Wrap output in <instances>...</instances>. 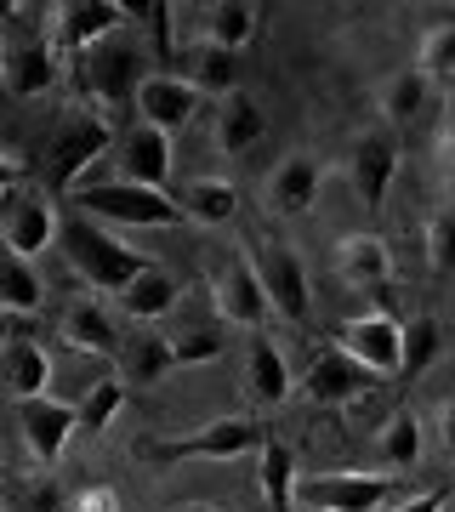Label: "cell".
Instances as JSON below:
<instances>
[{
	"label": "cell",
	"mask_w": 455,
	"mask_h": 512,
	"mask_svg": "<svg viewBox=\"0 0 455 512\" xmlns=\"http://www.w3.org/2000/svg\"><path fill=\"white\" fill-rule=\"evenodd\" d=\"M57 46L52 40H29V46H12V52H6V74H0V80H6V92L12 97H23V103H29V97H46L57 86Z\"/></svg>",
	"instance_id": "19"
},
{
	"label": "cell",
	"mask_w": 455,
	"mask_h": 512,
	"mask_svg": "<svg viewBox=\"0 0 455 512\" xmlns=\"http://www.w3.org/2000/svg\"><path fill=\"white\" fill-rule=\"evenodd\" d=\"M114 160H120V183H137V188H165L171 183V165H177V154H171V137L154 126H137L114 143Z\"/></svg>",
	"instance_id": "14"
},
{
	"label": "cell",
	"mask_w": 455,
	"mask_h": 512,
	"mask_svg": "<svg viewBox=\"0 0 455 512\" xmlns=\"http://www.w3.org/2000/svg\"><path fill=\"white\" fill-rule=\"evenodd\" d=\"M63 256H69V268L86 279L91 291H126L137 274L154 268L143 251H131L126 239H114L103 222H91V217L63 222Z\"/></svg>",
	"instance_id": "1"
},
{
	"label": "cell",
	"mask_w": 455,
	"mask_h": 512,
	"mask_svg": "<svg viewBox=\"0 0 455 512\" xmlns=\"http://www.w3.org/2000/svg\"><path fill=\"white\" fill-rule=\"evenodd\" d=\"M347 171H353V188H359L364 211H382L387 188L399 177V137H393V126H370L364 137H353Z\"/></svg>",
	"instance_id": "12"
},
{
	"label": "cell",
	"mask_w": 455,
	"mask_h": 512,
	"mask_svg": "<svg viewBox=\"0 0 455 512\" xmlns=\"http://www.w3.org/2000/svg\"><path fill=\"white\" fill-rule=\"evenodd\" d=\"M319 183H325V171H319L313 154H285V160L273 165L262 200H268L273 217H302V211H313V200H319Z\"/></svg>",
	"instance_id": "17"
},
{
	"label": "cell",
	"mask_w": 455,
	"mask_h": 512,
	"mask_svg": "<svg viewBox=\"0 0 455 512\" xmlns=\"http://www.w3.org/2000/svg\"><path fill=\"white\" fill-rule=\"evenodd\" d=\"M217 313L228 319V325H245V330H262V319L273 313L251 256H234V262L217 274Z\"/></svg>",
	"instance_id": "16"
},
{
	"label": "cell",
	"mask_w": 455,
	"mask_h": 512,
	"mask_svg": "<svg viewBox=\"0 0 455 512\" xmlns=\"http://www.w3.org/2000/svg\"><path fill=\"white\" fill-rule=\"evenodd\" d=\"M416 69L427 74V80H450V74H455V23H438V29H427Z\"/></svg>",
	"instance_id": "35"
},
{
	"label": "cell",
	"mask_w": 455,
	"mask_h": 512,
	"mask_svg": "<svg viewBox=\"0 0 455 512\" xmlns=\"http://www.w3.org/2000/svg\"><path fill=\"white\" fill-rule=\"evenodd\" d=\"M438 433H444V450L455 456V404H444V416H438Z\"/></svg>",
	"instance_id": "42"
},
{
	"label": "cell",
	"mask_w": 455,
	"mask_h": 512,
	"mask_svg": "<svg viewBox=\"0 0 455 512\" xmlns=\"http://www.w3.org/2000/svg\"><path fill=\"white\" fill-rule=\"evenodd\" d=\"M0 387H6L18 404L46 399V387H52V359H46V348L29 342V336H18L12 348L0 353Z\"/></svg>",
	"instance_id": "20"
},
{
	"label": "cell",
	"mask_w": 455,
	"mask_h": 512,
	"mask_svg": "<svg viewBox=\"0 0 455 512\" xmlns=\"http://www.w3.org/2000/svg\"><path fill=\"white\" fill-rule=\"evenodd\" d=\"M296 512H319V507H296Z\"/></svg>",
	"instance_id": "46"
},
{
	"label": "cell",
	"mask_w": 455,
	"mask_h": 512,
	"mask_svg": "<svg viewBox=\"0 0 455 512\" xmlns=\"http://www.w3.org/2000/svg\"><path fill=\"white\" fill-rule=\"evenodd\" d=\"M188 80L200 86L205 97H234L239 92V69H234V52H217V46H200L188 57Z\"/></svg>",
	"instance_id": "32"
},
{
	"label": "cell",
	"mask_w": 455,
	"mask_h": 512,
	"mask_svg": "<svg viewBox=\"0 0 455 512\" xmlns=\"http://www.w3.org/2000/svg\"><path fill=\"white\" fill-rule=\"evenodd\" d=\"M137 69H143V52L126 46V40H109V46H97V52L80 57V86H86V97L103 103V109L137 103V86L148 80V74H137Z\"/></svg>",
	"instance_id": "9"
},
{
	"label": "cell",
	"mask_w": 455,
	"mask_h": 512,
	"mask_svg": "<svg viewBox=\"0 0 455 512\" xmlns=\"http://www.w3.org/2000/svg\"><path fill=\"white\" fill-rule=\"evenodd\" d=\"M80 217L91 222H120V228H177L182 205L165 188H137V183H80L74 188Z\"/></svg>",
	"instance_id": "3"
},
{
	"label": "cell",
	"mask_w": 455,
	"mask_h": 512,
	"mask_svg": "<svg viewBox=\"0 0 455 512\" xmlns=\"http://www.w3.org/2000/svg\"><path fill=\"white\" fill-rule=\"evenodd\" d=\"M177 370V353H171V336H137L120 353V382L126 387H154Z\"/></svg>",
	"instance_id": "26"
},
{
	"label": "cell",
	"mask_w": 455,
	"mask_h": 512,
	"mask_svg": "<svg viewBox=\"0 0 455 512\" xmlns=\"http://www.w3.org/2000/svg\"><path fill=\"white\" fill-rule=\"evenodd\" d=\"M12 342H18V313H6V308H0V353L12 348Z\"/></svg>",
	"instance_id": "41"
},
{
	"label": "cell",
	"mask_w": 455,
	"mask_h": 512,
	"mask_svg": "<svg viewBox=\"0 0 455 512\" xmlns=\"http://www.w3.org/2000/svg\"><path fill=\"white\" fill-rule=\"evenodd\" d=\"M18 183H23V165L0 154V194H18Z\"/></svg>",
	"instance_id": "40"
},
{
	"label": "cell",
	"mask_w": 455,
	"mask_h": 512,
	"mask_svg": "<svg viewBox=\"0 0 455 512\" xmlns=\"http://www.w3.org/2000/svg\"><path fill=\"white\" fill-rule=\"evenodd\" d=\"M114 148V126L97 109H74L57 120V131L46 137V188L52 194H74L80 177L91 171V160H103Z\"/></svg>",
	"instance_id": "2"
},
{
	"label": "cell",
	"mask_w": 455,
	"mask_h": 512,
	"mask_svg": "<svg viewBox=\"0 0 455 512\" xmlns=\"http://www.w3.org/2000/svg\"><path fill=\"white\" fill-rule=\"evenodd\" d=\"M177 512H228V507H211V501H188V507H177Z\"/></svg>",
	"instance_id": "43"
},
{
	"label": "cell",
	"mask_w": 455,
	"mask_h": 512,
	"mask_svg": "<svg viewBox=\"0 0 455 512\" xmlns=\"http://www.w3.org/2000/svg\"><path fill=\"white\" fill-rule=\"evenodd\" d=\"M57 330H63V342H69L74 353H91V359H120V353H126V342H120L114 319L97 308V302H69Z\"/></svg>",
	"instance_id": "18"
},
{
	"label": "cell",
	"mask_w": 455,
	"mask_h": 512,
	"mask_svg": "<svg viewBox=\"0 0 455 512\" xmlns=\"http://www.w3.org/2000/svg\"><path fill=\"white\" fill-rule=\"evenodd\" d=\"M370 387H376V376H370L359 359H347L342 348L313 353L308 376H302V393H308L313 404H353V399H364Z\"/></svg>",
	"instance_id": "15"
},
{
	"label": "cell",
	"mask_w": 455,
	"mask_h": 512,
	"mask_svg": "<svg viewBox=\"0 0 455 512\" xmlns=\"http://www.w3.org/2000/svg\"><path fill=\"white\" fill-rule=\"evenodd\" d=\"M256 279H262V291H268V308L279 319H291V325H308L313 319V291H308V268H302V256L291 245H256Z\"/></svg>",
	"instance_id": "7"
},
{
	"label": "cell",
	"mask_w": 455,
	"mask_h": 512,
	"mask_svg": "<svg viewBox=\"0 0 455 512\" xmlns=\"http://www.w3.org/2000/svg\"><path fill=\"white\" fill-rule=\"evenodd\" d=\"M6 52H12V46H6V40H0V74H6Z\"/></svg>",
	"instance_id": "44"
},
{
	"label": "cell",
	"mask_w": 455,
	"mask_h": 512,
	"mask_svg": "<svg viewBox=\"0 0 455 512\" xmlns=\"http://www.w3.org/2000/svg\"><path fill=\"white\" fill-rule=\"evenodd\" d=\"M450 143H455V103H450Z\"/></svg>",
	"instance_id": "45"
},
{
	"label": "cell",
	"mask_w": 455,
	"mask_h": 512,
	"mask_svg": "<svg viewBox=\"0 0 455 512\" xmlns=\"http://www.w3.org/2000/svg\"><path fill=\"white\" fill-rule=\"evenodd\" d=\"M427 262H433L438 274H455V217L450 211L427 222Z\"/></svg>",
	"instance_id": "37"
},
{
	"label": "cell",
	"mask_w": 455,
	"mask_h": 512,
	"mask_svg": "<svg viewBox=\"0 0 455 512\" xmlns=\"http://www.w3.org/2000/svg\"><path fill=\"white\" fill-rule=\"evenodd\" d=\"M256 23H262V12L251 0H217V6H205V46L239 52V46L256 40Z\"/></svg>",
	"instance_id": "24"
},
{
	"label": "cell",
	"mask_w": 455,
	"mask_h": 512,
	"mask_svg": "<svg viewBox=\"0 0 455 512\" xmlns=\"http://www.w3.org/2000/svg\"><path fill=\"white\" fill-rule=\"evenodd\" d=\"M376 450H382V461L387 467H416L421 461V421H416V410H393L387 416V427H382V439H376Z\"/></svg>",
	"instance_id": "31"
},
{
	"label": "cell",
	"mask_w": 455,
	"mask_h": 512,
	"mask_svg": "<svg viewBox=\"0 0 455 512\" xmlns=\"http://www.w3.org/2000/svg\"><path fill=\"white\" fill-rule=\"evenodd\" d=\"M18 427H23V444H29V456L40 461V467H52L63 450H69V439L80 433V404H63V399H29L18 404Z\"/></svg>",
	"instance_id": "13"
},
{
	"label": "cell",
	"mask_w": 455,
	"mask_h": 512,
	"mask_svg": "<svg viewBox=\"0 0 455 512\" xmlns=\"http://www.w3.org/2000/svg\"><path fill=\"white\" fill-rule=\"evenodd\" d=\"M336 348H342L347 359H359V365L382 382V376H399L404 370V325L393 313H359V319L342 325Z\"/></svg>",
	"instance_id": "10"
},
{
	"label": "cell",
	"mask_w": 455,
	"mask_h": 512,
	"mask_svg": "<svg viewBox=\"0 0 455 512\" xmlns=\"http://www.w3.org/2000/svg\"><path fill=\"white\" fill-rule=\"evenodd\" d=\"M126 6L120 0H63L52 12V40L63 46V52L86 57L97 52V46H109V40H120V29H126Z\"/></svg>",
	"instance_id": "8"
},
{
	"label": "cell",
	"mask_w": 455,
	"mask_h": 512,
	"mask_svg": "<svg viewBox=\"0 0 455 512\" xmlns=\"http://www.w3.org/2000/svg\"><path fill=\"white\" fill-rule=\"evenodd\" d=\"M438 342H444V330H438V319H427V313L404 325V370H399L404 382H416L421 370L433 365V359H438Z\"/></svg>",
	"instance_id": "34"
},
{
	"label": "cell",
	"mask_w": 455,
	"mask_h": 512,
	"mask_svg": "<svg viewBox=\"0 0 455 512\" xmlns=\"http://www.w3.org/2000/svg\"><path fill=\"white\" fill-rule=\"evenodd\" d=\"M427 97H433V80H427L421 69H399L382 86V114L393 120V126H404V120H416V114L427 109Z\"/></svg>",
	"instance_id": "30"
},
{
	"label": "cell",
	"mask_w": 455,
	"mask_h": 512,
	"mask_svg": "<svg viewBox=\"0 0 455 512\" xmlns=\"http://www.w3.org/2000/svg\"><path fill=\"white\" fill-rule=\"evenodd\" d=\"M69 512H120V495L109 490V484H91V490L74 495V507Z\"/></svg>",
	"instance_id": "39"
},
{
	"label": "cell",
	"mask_w": 455,
	"mask_h": 512,
	"mask_svg": "<svg viewBox=\"0 0 455 512\" xmlns=\"http://www.w3.org/2000/svg\"><path fill=\"white\" fill-rule=\"evenodd\" d=\"M57 239H63V222H57V205L46 188L6 194V205H0V245H6V256L35 262L40 251H52Z\"/></svg>",
	"instance_id": "5"
},
{
	"label": "cell",
	"mask_w": 455,
	"mask_h": 512,
	"mask_svg": "<svg viewBox=\"0 0 455 512\" xmlns=\"http://www.w3.org/2000/svg\"><path fill=\"white\" fill-rule=\"evenodd\" d=\"M336 268H342V279L353 291H382L393 279V251L376 234H347L336 245Z\"/></svg>",
	"instance_id": "21"
},
{
	"label": "cell",
	"mask_w": 455,
	"mask_h": 512,
	"mask_svg": "<svg viewBox=\"0 0 455 512\" xmlns=\"http://www.w3.org/2000/svg\"><path fill=\"white\" fill-rule=\"evenodd\" d=\"M245 387H251L256 404H285L291 399V365H285V353L273 348L268 336H256L251 353H245Z\"/></svg>",
	"instance_id": "22"
},
{
	"label": "cell",
	"mask_w": 455,
	"mask_h": 512,
	"mask_svg": "<svg viewBox=\"0 0 455 512\" xmlns=\"http://www.w3.org/2000/svg\"><path fill=\"white\" fill-rule=\"evenodd\" d=\"M450 501H455V490L438 484V490H421V495H410V501H399L393 512H450Z\"/></svg>",
	"instance_id": "38"
},
{
	"label": "cell",
	"mask_w": 455,
	"mask_h": 512,
	"mask_svg": "<svg viewBox=\"0 0 455 512\" xmlns=\"http://www.w3.org/2000/svg\"><path fill=\"white\" fill-rule=\"evenodd\" d=\"M262 427L251 416H217L194 427V433H182V439H165V444H148L143 456L148 461H234V456H251L262 450Z\"/></svg>",
	"instance_id": "4"
},
{
	"label": "cell",
	"mask_w": 455,
	"mask_h": 512,
	"mask_svg": "<svg viewBox=\"0 0 455 512\" xmlns=\"http://www.w3.org/2000/svg\"><path fill=\"white\" fill-rule=\"evenodd\" d=\"M262 109H256V97L234 92V97H222V109H217V148L234 160V154H251L256 143H262Z\"/></svg>",
	"instance_id": "23"
},
{
	"label": "cell",
	"mask_w": 455,
	"mask_h": 512,
	"mask_svg": "<svg viewBox=\"0 0 455 512\" xmlns=\"http://www.w3.org/2000/svg\"><path fill=\"white\" fill-rule=\"evenodd\" d=\"M205 92L188 80V74H148L143 86H137V120L154 131H165V137H177V131L194 126V114H200Z\"/></svg>",
	"instance_id": "11"
},
{
	"label": "cell",
	"mask_w": 455,
	"mask_h": 512,
	"mask_svg": "<svg viewBox=\"0 0 455 512\" xmlns=\"http://www.w3.org/2000/svg\"><path fill=\"white\" fill-rule=\"evenodd\" d=\"M182 217L188 222H205V228H222V222H234L239 211V188L222 183V177H194V183L182 188Z\"/></svg>",
	"instance_id": "27"
},
{
	"label": "cell",
	"mask_w": 455,
	"mask_h": 512,
	"mask_svg": "<svg viewBox=\"0 0 455 512\" xmlns=\"http://www.w3.org/2000/svg\"><path fill=\"white\" fill-rule=\"evenodd\" d=\"M256 461H262V495H268V512H296V484H302V478H296L291 444L262 439Z\"/></svg>",
	"instance_id": "28"
},
{
	"label": "cell",
	"mask_w": 455,
	"mask_h": 512,
	"mask_svg": "<svg viewBox=\"0 0 455 512\" xmlns=\"http://www.w3.org/2000/svg\"><path fill=\"white\" fill-rule=\"evenodd\" d=\"M46 302V285H40L35 262H23V256H0V308L29 319V313Z\"/></svg>",
	"instance_id": "29"
},
{
	"label": "cell",
	"mask_w": 455,
	"mask_h": 512,
	"mask_svg": "<svg viewBox=\"0 0 455 512\" xmlns=\"http://www.w3.org/2000/svg\"><path fill=\"white\" fill-rule=\"evenodd\" d=\"M120 410H126V382H120V376L91 382L86 399H80V433H109Z\"/></svg>",
	"instance_id": "33"
},
{
	"label": "cell",
	"mask_w": 455,
	"mask_h": 512,
	"mask_svg": "<svg viewBox=\"0 0 455 512\" xmlns=\"http://www.w3.org/2000/svg\"><path fill=\"white\" fill-rule=\"evenodd\" d=\"M177 296H182L177 279L165 274V268H148V274H137L126 291H120V308H126L137 325H154V319H165V313L177 308Z\"/></svg>",
	"instance_id": "25"
},
{
	"label": "cell",
	"mask_w": 455,
	"mask_h": 512,
	"mask_svg": "<svg viewBox=\"0 0 455 512\" xmlns=\"http://www.w3.org/2000/svg\"><path fill=\"white\" fill-rule=\"evenodd\" d=\"M387 501H399V478L382 473H319L296 484V507L319 512H382Z\"/></svg>",
	"instance_id": "6"
},
{
	"label": "cell",
	"mask_w": 455,
	"mask_h": 512,
	"mask_svg": "<svg viewBox=\"0 0 455 512\" xmlns=\"http://www.w3.org/2000/svg\"><path fill=\"white\" fill-rule=\"evenodd\" d=\"M171 353H177V365H211V359H222V336L217 330H188V336H171Z\"/></svg>",
	"instance_id": "36"
}]
</instances>
